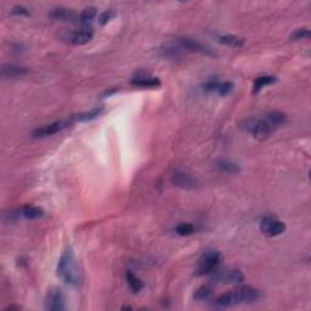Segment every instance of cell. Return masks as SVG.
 <instances>
[{
	"mask_svg": "<svg viewBox=\"0 0 311 311\" xmlns=\"http://www.w3.org/2000/svg\"><path fill=\"white\" fill-rule=\"evenodd\" d=\"M261 298V293L259 289L250 286H242L236 288L235 291H230L219 295L214 300V304L220 308L238 305V304H250L255 303Z\"/></svg>",
	"mask_w": 311,
	"mask_h": 311,
	"instance_id": "1",
	"label": "cell"
},
{
	"mask_svg": "<svg viewBox=\"0 0 311 311\" xmlns=\"http://www.w3.org/2000/svg\"><path fill=\"white\" fill-rule=\"evenodd\" d=\"M56 272H57V276L60 277L61 281L65 282L66 284H69V286H78L82 281L74 252L70 247L66 248V250L61 255L57 262V267H56Z\"/></svg>",
	"mask_w": 311,
	"mask_h": 311,
	"instance_id": "2",
	"label": "cell"
},
{
	"mask_svg": "<svg viewBox=\"0 0 311 311\" xmlns=\"http://www.w3.org/2000/svg\"><path fill=\"white\" fill-rule=\"evenodd\" d=\"M241 128L248 133L249 135H252L253 138H257V140H265V138H269L275 130H276L278 126L272 121L271 117L269 116V113L261 119L258 118H247L242 121V125Z\"/></svg>",
	"mask_w": 311,
	"mask_h": 311,
	"instance_id": "3",
	"label": "cell"
},
{
	"mask_svg": "<svg viewBox=\"0 0 311 311\" xmlns=\"http://www.w3.org/2000/svg\"><path fill=\"white\" fill-rule=\"evenodd\" d=\"M221 259V253L216 249H207L202 253L201 258L198 259L197 266L194 269L196 276H204L208 275L218 266Z\"/></svg>",
	"mask_w": 311,
	"mask_h": 311,
	"instance_id": "4",
	"label": "cell"
},
{
	"mask_svg": "<svg viewBox=\"0 0 311 311\" xmlns=\"http://www.w3.org/2000/svg\"><path fill=\"white\" fill-rule=\"evenodd\" d=\"M260 231L267 237H276L286 231V224L274 216H264L260 220Z\"/></svg>",
	"mask_w": 311,
	"mask_h": 311,
	"instance_id": "5",
	"label": "cell"
},
{
	"mask_svg": "<svg viewBox=\"0 0 311 311\" xmlns=\"http://www.w3.org/2000/svg\"><path fill=\"white\" fill-rule=\"evenodd\" d=\"M44 308L48 311H62L66 309V299L58 288L49 289L44 299Z\"/></svg>",
	"mask_w": 311,
	"mask_h": 311,
	"instance_id": "6",
	"label": "cell"
},
{
	"mask_svg": "<svg viewBox=\"0 0 311 311\" xmlns=\"http://www.w3.org/2000/svg\"><path fill=\"white\" fill-rule=\"evenodd\" d=\"M92 36H94V31L90 27L85 26L83 28L77 29V31L68 32L62 38L72 45H84L91 40Z\"/></svg>",
	"mask_w": 311,
	"mask_h": 311,
	"instance_id": "7",
	"label": "cell"
},
{
	"mask_svg": "<svg viewBox=\"0 0 311 311\" xmlns=\"http://www.w3.org/2000/svg\"><path fill=\"white\" fill-rule=\"evenodd\" d=\"M177 46L180 49H184V50L187 51H192V52H198L202 53V55L206 56H214L215 53L208 48V46L203 45L199 41L194 40V39L189 38V36H181V38H177Z\"/></svg>",
	"mask_w": 311,
	"mask_h": 311,
	"instance_id": "8",
	"label": "cell"
},
{
	"mask_svg": "<svg viewBox=\"0 0 311 311\" xmlns=\"http://www.w3.org/2000/svg\"><path fill=\"white\" fill-rule=\"evenodd\" d=\"M68 125H69L68 121H53V123L45 124V125H41V126H38V128H35L33 131H32V136H33L34 138H48V136L55 135V134L65 130Z\"/></svg>",
	"mask_w": 311,
	"mask_h": 311,
	"instance_id": "9",
	"label": "cell"
},
{
	"mask_svg": "<svg viewBox=\"0 0 311 311\" xmlns=\"http://www.w3.org/2000/svg\"><path fill=\"white\" fill-rule=\"evenodd\" d=\"M213 279L225 284H240L244 281V275L237 269L225 270V271L216 272Z\"/></svg>",
	"mask_w": 311,
	"mask_h": 311,
	"instance_id": "10",
	"label": "cell"
},
{
	"mask_svg": "<svg viewBox=\"0 0 311 311\" xmlns=\"http://www.w3.org/2000/svg\"><path fill=\"white\" fill-rule=\"evenodd\" d=\"M172 182L175 186L184 190H193L197 186L196 177L190 173L182 172V170H177L173 174Z\"/></svg>",
	"mask_w": 311,
	"mask_h": 311,
	"instance_id": "11",
	"label": "cell"
},
{
	"mask_svg": "<svg viewBox=\"0 0 311 311\" xmlns=\"http://www.w3.org/2000/svg\"><path fill=\"white\" fill-rule=\"evenodd\" d=\"M130 84L133 85V86L151 87V89H155V87L160 86V80L159 78L151 77V75H136L135 78L131 79Z\"/></svg>",
	"mask_w": 311,
	"mask_h": 311,
	"instance_id": "12",
	"label": "cell"
},
{
	"mask_svg": "<svg viewBox=\"0 0 311 311\" xmlns=\"http://www.w3.org/2000/svg\"><path fill=\"white\" fill-rule=\"evenodd\" d=\"M49 16L56 21H78L77 15L70 11L69 9H66V7H55V9L51 10Z\"/></svg>",
	"mask_w": 311,
	"mask_h": 311,
	"instance_id": "13",
	"label": "cell"
},
{
	"mask_svg": "<svg viewBox=\"0 0 311 311\" xmlns=\"http://www.w3.org/2000/svg\"><path fill=\"white\" fill-rule=\"evenodd\" d=\"M28 72L26 67L22 66L14 65V63H7V65H2L1 67V75L2 78H17L22 77Z\"/></svg>",
	"mask_w": 311,
	"mask_h": 311,
	"instance_id": "14",
	"label": "cell"
},
{
	"mask_svg": "<svg viewBox=\"0 0 311 311\" xmlns=\"http://www.w3.org/2000/svg\"><path fill=\"white\" fill-rule=\"evenodd\" d=\"M104 112V107H95V108L90 109V111L82 112V113H77L70 116V121H90L92 119L97 118L100 114Z\"/></svg>",
	"mask_w": 311,
	"mask_h": 311,
	"instance_id": "15",
	"label": "cell"
},
{
	"mask_svg": "<svg viewBox=\"0 0 311 311\" xmlns=\"http://www.w3.org/2000/svg\"><path fill=\"white\" fill-rule=\"evenodd\" d=\"M21 215L26 219H40L44 216V210L43 208L36 206H32V204H27V206L22 207V209L19 210Z\"/></svg>",
	"mask_w": 311,
	"mask_h": 311,
	"instance_id": "16",
	"label": "cell"
},
{
	"mask_svg": "<svg viewBox=\"0 0 311 311\" xmlns=\"http://www.w3.org/2000/svg\"><path fill=\"white\" fill-rule=\"evenodd\" d=\"M216 40L224 45L232 46V48H242L244 45V39L238 35H232V34H226V35L216 36Z\"/></svg>",
	"mask_w": 311,
	"mask_h": 311,
	"instance_id": "17",
	"label": "cell"
},
{
	"mask_svg": "<svg viewBox=\"0 0 311 311\" xmlns=\"http://www.w3.org/2000/svg\"><path fill=\"white\" fill-rule=\"evenodd\" d=\"M275 82H276V77H274V75H260V77H258L257 79L254 80L252 92L257 95L262 87L267 86V85L270 84H274Z\"/></svg>",
	"mask_w": 311,
	"mask_h": 311,
	"instance_id": "18",
	"label": "cell"
},
{
	"mask_svg": "<svg viewBox=\"0 0 311 311\" xmlns=\"http://www.w3.org/2000/svg\"><path fill=\"white\" fill-rule=\"evenodd\" d=\"M125 278L126 282H128L129 288H130L134 293H138V292L142 291L143 287H145L142 279L138 278V277L136 276V275H134L131 271H126Z\"/></svg>",
	"mask_w": 311,
	"mask_h": 311,
	"instance_id": "19",
	"label": "cell"
},
{
	"mask_svg": "<svg viewBox=\"0 0 311 311\" xmlns=\"http://www.w3.org/2000/svg\"><path fill=\"white\" fill-rule=\"evenodd\" d=\"M216 167H218L219 170L224 173H228V174H236V173L241 172V168L238 167L236 163L231 162V160L227 159H221L216 163Z\"/></svg>",
	"mask_w": 311,
	"mask_h": 311,
	"instance_id": "20",
	"label": "cell"
},
{
	"mask_svg": "<svg viewBox=\"0 0 311 311\" xmlns=\"http://www.w3.org/2000/svg\"><path fill=\"white\" fill-rule=\"evenodd\" d=\"M211 295V288L209 286H201L194 291L193 299L197 301H207Z\"/></svg>",
	"mask_w": 311,
	"mask_h": 311,
	"instance_id": "21",
	"label": "cell"
},
{
	"mask_svg": "<svg viewBox=\"0 0 311 311\" xmlns=\"http://www.w3.org/2000/svg\"><path fill=\"white\" fill-rule=\"evenodd\" d=\"M96 16V9L94 6H87L78 15V21L82 22V23H86L87 21L92 19Z\"/></svg>",
	"mask_w": 311,
	"mask_h": 311,
	"instance_id": "22",
	"label": "cell"
},
{
	"mask_svg": "<svg viewBox=\"0 0 311 311\" xmlns=\"http://www.w3.org/2000/svg\"><path fill=\"white\" fill-rule=\"evenodd\" d=\"M194 226L191 223H181L175 227V231L179 236H190L194 232Z\"/></svg>",
	"mask_w": 311,
	"mask_h": 311,
	"instance_id": "23",
	"label": "cell"
},
{
	"mask_svg": "<svg viewBox=\"0 0 311 311\" xmlns=\"http://www.w3.org/2000/svg\"><path fill=\"white\" fill-rule=\"evenodd\" d=\"M310 38V31L308 28H298L291 34V40H301Z\"/></svg>",
	"mask_w": 311,
	"mask_h": 311,
	"instance_id": "24",
	"label": "cell"
},
{
	"mask_svg": "<svg viewBox=\"0 0 311 311\" xmlns=\"http://www.w3.org/2000/svg\"><path fill=\"white\" fill-rule=\"evenodd\" d=\"M233 89V84L231 82H225V83H220L216 89V91L219 92V95L221 96H226V95L230 94Z\"/></svg>",
	"mask_w": 311,
	"mask_h": 311,
	"instance_id": "25",
	"label": "cell"
},
{
	"mask_svg": "<svg viewBox=\"0 0 311 311\" xmlns=\"http://www.w3.org/2000/svg\"><path fill=\"white\" fill-rule=\"evenodd\" d=\"M114 17V12L111 11V10H107V11H104L101 15L99 16V23L101 26H104V24L108 23L112 18Z\"/></svg>",
	"mask_w": 311,
	"mask_h": 311,
	"instance_id": "26",
	"label": "cell"
},
{
	"mask_svg": "<svg viewBox=\"0 0 311 311\" xmlns=\"http://www.w3.org/2000/svg\"><path fill=\"white\" fill-rule=\"evenodd\" d=\"M11 14L15 15V16H29L31 12L27 7L22 6V5H15L11 9Z\"/></svg>",
	"mask_w": 311,
	"mask_h": 311,
	"instance_id": "27",
	"label": "cell"
},
{
	"mask_svg": "<svg viewBox=\"0 0 311 311\" xmlns=\"http://www.w3.org/2000/svg\"><path fill=\"white\" fill-rule=\"evenodd\" d=\"M219 84H220V83H219L218 80L213 79V78H211V79H209L208 82H207L206 84L203 85V89L206 90V91H216Z\"/></svg>",
	"mask_w": 311,
	"mask_h": 311,
	"instance_id": "28",
	"label": "cell"
},
{
	"mask_svg": "<svg viewBox=\"0 0 311 311\" xmlns=\"http://www.w3.org/2000/svg\"><path fill=\"white\" fill-rule=\"evenodd\" d=\"M116 91H117V89H116V87H114V89L108 90V91H107V90H106V91H104V96H109V95L113 94V92H116Z\"/></svg>",
	"mask_w": 311,
	"mask_h": 311,
	"instance_id": "29",
	"label": "cell"
}]
</instances>
